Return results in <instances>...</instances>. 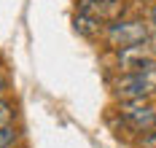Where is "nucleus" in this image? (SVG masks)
<instances>
[{"label": "nucleus", "instance_id": "10", "mask_svg": "<svg viewBox=\"0 0 156 148\" xmlns=\"http://www.w3.org/2000/svg\"><path fill=\"white\" fill-rule=\"evenodd\" d=\"M92 3H97V14H100V3H105V0H92Z\"/></svg>", "mask_w": 156, "mask_h": 148}, {"label": "nucleus", "instance_id": "3", "mask_svg": "<svg viewBox=\"0 0 156 148\" xmlns=\"http://www.w3.org/2000/svg\"><path fill=\"white\" fill-rule=\"evenodd\" d=\"M121 121H124L126 127L132 132H148L156 127V111L145 102V100H129L124 102V108H121Z\"/></svg>", "mask_w": 156, "mask_h": 148}, {"label": "nucleus", "instance_id": "4", "mask_svg": "<svg viewBox=\"0 0 156 148\" xmlns=\"http://www.w3.org/2000/svg\"><path fill=\"white\" fill-rule=\"evenodd\" d=\"M73 24H76V30L83 38H94V35H100L102 30H105V19L97 16V14H92V11H83V8H78L76 19H73Z\"/></svg>", "mask_w": 156, "mask_h": 148}, {"label": "nucleus", "instance_id": "7", "mask_svg": "<svg viewBox=\"0 0 156 148\" xmlns=\"http://www.w3.org/2000/svg\"><path fill=\"white\" fill-rule=\"evenodd\" d=\"M14 102H8V100H0V127H8L11 121H14Z\"/></svg>", "mask_w": 156, "mask_h": 148}, {"label": "nucleus", "instance_id": "8", "mask_svg": "<svg viewBox=\"0 0 156 148\" xmlns=\"http://www.w3.org/2000/svg\"><path fill=\"white\" fill-rule=\"evenodd\" d=\"M140 148H156V127H154V129H148V132H143Z\"/></svg>", "mask_w": 156, "mask_h": 148}, {"label": "nucleus", "instance_id": "1", "mask_svg": "<svg viewBox=\"0 0 156 148\" xmlns=\"http://www.w3.org/2000/svg\"><path fill=\"white\" fill-rule=\"evenodd\" d=\"M113 92L121 102L129 100H148L151 94H156V59H145L140 67L126 70L119 81L113 83Z\"/></svg>", "mask_w": 156, "mask_h": 148}, {"label": "nucleus", "instance_id": "9", "mask_svg": "<svg viewBox=\"0 0 156 148\" xmlns=\"http://www.w3.org/2000/svg\"><path fill=\"white\" fill-rule=\"evenodd\" d=\"M151 24H154V27H156V5H154V8H151Z\"/></svg>", "mask_w": 156, "mask_h": 148}, {"label": "nucleus", "instance_id": "6", "mask_svg": "<svg viewBox=\"0 0 156 148\" xmlns=\"http://www.w3.org/2000/svg\"><path fill=\"white\" fill-rule=\"evenodd\" d=\"M16 140H19V132H16L14 124H8V127H0V148H14Z\"/></svg>", "mask_w": 156, "mask_h": 148}, {"label": "nucleus", "instance_id": "2", "mask_svg": "<svg viewBox=\"0 0 156 148\" xmlns=\"http://www.w3.org/2000/svg\"><path fill=\"white\" fill-rule=\"evenodd\" d=\"M102 33H105V43L110 49L148 43V27L143 24V19H113L105 24Z\"/></svg>", "mask_w": 156, "mask_h": 148}, {"label": "nucleus", "instance_id": "5", "mask_svg": "<svg viewBox=\"0 0 156 148\" xmlns=\"http://www.w3.org/2000/svg\"><path fill=\"white\" fill-rule=\"evenodd\" d=\"M119 51V67L121 70H135V67H140L145 59H151V54H148V46L145 43H137V46H124V49H116Z\"/></svg>", "mask_w": 156, "mask_h": 148}, {"label": "nucleus", "instance_id": "11", "mask_svg": "<svg viewBox=\"0 0 156 148\" xmlns=\"http://www.w3.org/2000/svg\"><path fill=\"white\" fill-rule=\"evenodd\" d=\"M3 89H5V81H3V76H0V92H3Z\"/></svg>", "mask_w": 156, "mask_h": 148}]
</instances>
